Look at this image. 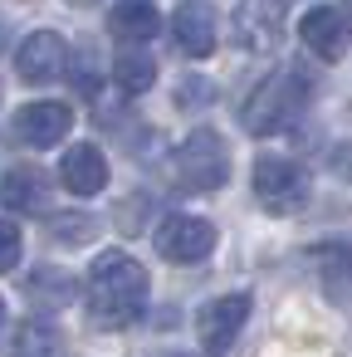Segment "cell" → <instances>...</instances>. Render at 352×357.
I'll return each instance as SVG.
<instances>
[{
	"mask_svg": "<svg viewBox=\"0 0 352 357\" xmlns=\"http://www.w3.org/2000/svg\"><path fill=\"white\" fill-rule=\"evenodd\" d=\"M84 298H89V313L98 328H128L142 318L147 308V269L123 255V250H108L89 264L84 274Z\"/></svg>",
	"mask_w": 352,
	"mask_h": 357,
	"instance_id": "cell-1",
	"label": "cell"
},
{
	"mask_svg": "<svg viewBox=\"0 0 352 357\" xmlns=\"http://www.w3.org/2000/svg\"><path fill=\"white\" fill-rule=\"evenodd\" d=\"M308 108V79L298 69H279L269 74L240 108V123L254 132V137H269V132H284L298 123V113Z\"/></svg>",
	"mask_w": 352,
	"mask_h": 357,
	"instance_id": "cell-2",
	"label": "cell"
},
{
	"mask_svg": "<svg viewBox=\"0 0 352 357\" xmlns=\"http://www.w3.org/2000/svg\"><path fill=\"white\" fill-rule=\"evenodd\" d=\"M167 167L181 191H215L230 181V152H225L220 132H211V128H196L186 142H176Z\"/></svg>",
	"mask_w": 352,
	"mask_h": 357,
	"instance_id": "cell-3",
	"label": "cell"
},
{
	"mask_svg": "<svg viewBox=\"0 0 352 357\" xmlns=\"http://www.w3.org/2000/svg\"><path fill=\"white\" fill-rule=\"evenodd\" d=\"M254 196L274 215H293L308 201V172L293 157H259L254 162Z\"/></svg>",
	"mask_w": 352,
	"mask_h": 357,
	"instance_id": "cell-4",
	"label": "cell"
},
{
	"mask_svg": "<svg viewBox=\"0 0 352 357\" xmlns=\"http://www.w3.org/2000/svg\"><path fill=\"white\" fill-rule=\"evenodd\" d=\"M157 255L167 264H201L211 250H215V225L201 220V215H167L157 225Z\"/></svg>",
	"mask_w": 352,
	"mask_h": 357,
	"instance_id": "cell-5",
	"label": "cell"
},
{
	"mask_svg": "<svg viewBox=\"0 0 352 357\" xmlns=\"http://www.w3.org/2000/svg\"><path fill=\"white\" fill-rule=\"evenodd\" d=\"M250 318V294H225V298H211L201 313H196V337H201V352L206 357H225L230 342L240 337Z\"/></svg>",
	"mask_w": 352,
	"mask_h": 357,
	"instance_id": "cell-6",
	"label": "cell"
},
{
	"mask_svg": "<svg viewBox=\"0 0 352 357\" xmlns=\"http://www.w3.org/2000/svg\"><path fill=\"white\" fill-rule=\"evenodd\" d=\"M69 69V45L54 35V30H35L20 40L15 50V74L25 84H54L59 74Z\"/></svg>",
	"mask_w": 352,
	"mask_h": 357,
	"instance_id": "cell-7",
	"label": "cell"
},
{
	"mask_svg": "<svg viewBox=\"0 0 352 357\" xmlns=\"http://www.w3.org/2000/svg\"><path fill=\"white\" fill-rule=\"evenodd\" d=\"M284 35V6L279 0H240L235 6V40L250 54H269Z\"/></svg>",
	"mask_w": 352,
	"mask_h": 357,
	"instance_id": "cell-8",
	"label": "cell"
},
{
	"mask_svg": "<svg viewBox=\"0 0 352 357\" xmlns=\"http://www.w3.org/2000/svg\"><path fill=\"white\" fill-rule=\"evenodd\" d=\"M69 128H74V113H69V103H54V98L25 103L15 113V137L25 147H54V142L69 137Z\"/></svg>",
	"mask_w": 352,
	"mask_h": 357,
	"instance_id": "cell-9",
	"label": "cell"
},
{
	"mask_svg": "<svg viewBox=\"0 0 352 357\" xmlns=\"http://www.w3.org/2000/svg\"><path fill=\"white\" fill-rule=\"evenodd\" d=\"M347 15H342V6H313L303 20H298V40L318 54V59H342L347 54Z\"/></svg>",
	"mask_w": 352,
	"mask_h": 357,
	"instance_id": "cell-10",
	"label": "cell"
},
{
	"mask_svg": "<svg viewBox=\"0 0 352 357\" xmlns=\"http://www.w3.org/2000/svg\"><path fill=\"white\" fill-rule=\"evenodd\" d=\"M171 35H176L181 54L206 59L215 50V10L206 6V0H181L176 15H171Z\"/></svg>",
	"mask_w": 352,
	"mask_h": 357,
	"instance_id": "cell-11",
	"label": "cell"
},
{
	"mask_svg": "<svg viewBox=\"0 0 352 357\" xmlns=\"http://www.w3.org/2000/svg\"><path fill=\"white\" fill-rule=\"evenodd\" d=\"M59 181L74 191V196H98L108 186V157L93 147V142H74L59 162Z\"/></svg>",
	"mask_w": 352,
	"mask_h": 357,
	"instance_id": "cell-12",
	"label": "cell"
},
{
	"mask_svg": "<svg viewBox=\"0 0 352 357\" xmlns=\"http://www.w3.org/2000/svg\"><path fill=\"white\" fill-rule=\"evenodd\" d=\"M157 30H162V15L152 0H118L108 10V35L123 45H152Z\"/></svg>",
	"mask_w": 352,
	"mask_h": 357,
	"instance_id": "cell-13",
	"label": "cell"
},
{
	"mask_svg": "<svg viewBox=\"0 0 352 357\" xmlns=\"http://www.w3.org/2000/svg\"><path fill=\"white\" fill-rule=\"evenodd\" d=\"M308 259L318 264V284H323V294H328L332 303H352V245L328 240V245L308 250Z\"/></svg>",
	"mask_w": 352,
	"mask_h": 357,
	"instance_id": "cell-14",
	"label": "cell"
},
{
	"mask_svg": "<svg viewBox=\"0 0 352 357\" xmlns=\"http://www.w3.org/2000/svg\"><path fill=\"white\" fill-rule=\"evenodd\" d=\"M25 298L35 308H45V313H59V308H69L79 298V284L64 269H30L25 274Z\"/></svg>",
	"mask_w": 352,
	"mask_h": 357,
	"instance_id": "cell-15",
	"label": "cell"
},
{
	"mask_svg": "<svg viewBox=\"0 0 352 357\" xmlns=\"http://www.w3.org/2000/svg\"><path fill=\"white\" fill-rule=\"evenodd\" d=\"M0 201H6L10 211H45L49 176L40 167H15V172H6V181H0Z\"/></svg>",
	"mask_w": 352,
	"mask_h": 357,
	"instance_id": "cell-16",
	"label": "cell"
},
{
	"mask_svg": "<svg viewBox=\"0 0 352 357\" xmlns=\"http://www.w3.org/2000/svg\"><path fill=\"white\" fill-rule=\"evenodd\" d=\"M113 84L123 93H147L157 84V59L147 54V45H123L113 59Z\"/></svg>",
	"mask_w": 352,
	"mask_h": 357,
	"instance_id": "cell-17",
	"label": "cell"
},
{
	"mask_svg": "<svg viewBox=\"0 0 352 357\" xmlns=\"http://www.w3.org/2000/svg\"><path fill=\"white\" fill-rule=\"evenodd\" d=\"M45 225H49V235H54L59 245H84V240H93V230H98L93 215H49Z\"/></svg>",
	"mask_w": 352,
	"mask_h": 357,
	"instance_id": "cell-18",
	"label": "cell"
},
{
	"mask_svg": "<svg viewBox=\"0 0 352 357\" xmlns=\"http://www.w3.org/2000/svg\"><path fill=\"white\" fill-rule=\"evenodd\" d=\"M211 98H215L211 79H181V89H176V108H206Z\"/></svg>",
	"mask_w": 352,
	"mask_h": 357,
	"instance_id": "cell-19",
	"label": "cell"
},
{
	"mask_svg": "<svg viewBox=\"0 0 352 357\" xmlns=\"http://www.w3.org/2000/svg\"><path fill=\"white\" fill-rule=\"evenodd\" d=\"M20 264V230L15 220H0V274Z\"/></svg>",
	"mask_w": 352,
	"mask_h": 357,
	"instance_id": "cell-20",
	"label": "cell"
},
{
	"mask_svg": "<svg viewBox=\"0 0 352 357\" xmlns=\"http://www.w3.org/2000/svg\"><path fill=\"white\" fill-rule=\"evenodd\" d=\"M15 342H20V347H30V352H35V347H49V342H54V333H49V328H45V323H25V328H20V337H15Z\"/></svg>",
	"mask_w": 352,
	"mask_h": 357,
	"instance_id": "cell-21",
	"label": "cell"
},
{
	"mask_svg": "<svg viewBox=\"0 0 352 357\" xmlns=\"http://www.w3.org/2000/svg\"><path fill=\"white\" fill-rule=\"evenodd\" d=\"M342 181H352V142H342V147H332V162H328Z\"/></svg>",
	"mask_w": 352,
	"mask_h": 357,
	"instance_id": "cell-22",
	"label": "cell"
},
{
	"mask_svg": "<svg viewBox=\"0 0 352 357\" xmlns=\"http://www.w3.org/2000/svg\"><path fill=\"white\" fill-rule=\"evenodd\" d=\"M342 15H347V25H352V0H342Z\"/></svg>",
	"mask_w": 352,
	"mask_h": 357,
	"instance_id": "cell-23",
	"label": "cell"
},
{
	"mask_svg": "<svg viewBox=\"0 0 352 357\" xmlns=\"http://www.w3.org/2000/svg\"><path fill=\"white\" fill-rule=\"evenodd\" d=\"M69 6H93V0H69Z\"/></svg>",
	"mask_w": 352,
	"mask_h": 357,
	"instance_id": "cell-24",
	"label": "cell"
},
{
	"mask_svg": "<svg viewBox=\"0 0 352 357\" xmlns=\"http://www.w3.org/2000/svg\"><path fill=\"white\" fill-rule=\"evenodd\" d=\"M0 323H6V298H0Z\"/></svg>",
	"mask_w": 352,
	"mask_h": 357,
	"instance_id": "cell-25",
	"label": "cell"
},
{
	"mask_svg": "<svg viewBox=\"0 0 352 357\" xmlns=\"http://www.w3.org/2000/svg\"><path fill=\"white\" fill-rule=\"evenodd\" d=\"M279 6H289V0H279Z\"/></svg>",
	"mask_w": 352,
	"mask_h": 357,
	"instance_id": "cell-26",
	"label": "cell"
}]
</instances>
